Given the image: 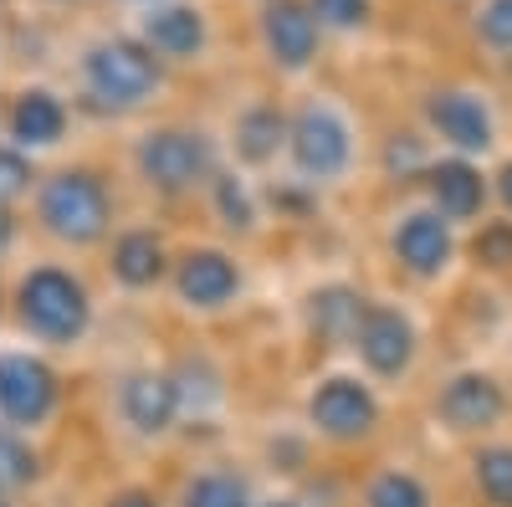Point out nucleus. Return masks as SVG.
<instances>
[{"mask_svg": "<svg viewBox=\"0 0 512 507\" xmlns=\"http://www.w3.org/2000/svg\"><path fill=\"white\" fill-rule=\"evenodd\" d=\"M169 88V67L134 31H98L72 57V103L108 123H144Z\"/></svg>", "mask_w": 512, "mask_h": 507, "instance_id": "nucleus-4", "label": "nucleus"}, {"mask_svg": "<svg viewBox=\"0 0 512 507\" xmlns=\"http://www.w3.org/2000/svg\"><path fill=\"white\" fill-rule=\"evenodd\" d=\"M466 31H472V47L487 62L512 67V0H477L472 16H466Z\"/></svg>", "mask_w": 512, "mask_h": 507, "instance_id": "nucleus-29", "label": "nucleus"}, {"mask_svg": "<svg viewBox=\"0 0 512 507\" xmlns=\"http://www.w3.org/2000/svg\"><path fill=\"white\" fill-rule=\"evenodd\" d=\"M262 487L267 482L256 472V461L236 451H195L164 482L169 507H256Z\"/></svg>", "mask_w": 512, "mask_h": 507, "instance_id": "nucleus-17", "label": "nucleus"}, {"mask_svg": "<svg viewBox=\"0 0 512 507\" xmlns=\"http://www.w3.org/2000/svg\"><path fill=\"white\" fill-rule=\"evenodd\" d=\"M98 507H169V492L159 482H144V477H123L98 497Z\"/></svg>", "mask_w": 512, "mask_h": 507, "instance_id": "nucleus-31", "label": "nucleus"}, {"mask_svg": "<svg viewBox=\"0 0 512 507\" xmlns=\"http://www.w3.org/2000/svg\"><path fill=\"white\" fill-rule=\"evenodd\" d=\"M256 6H267V0H256Z\"/></svg>", "mask_w": 512, "mask_h": 507, "instance_id": "nucleus-36", "label": "nucleus"}, {"mask_svg": "<svg viewBox=\"0 0 512 507\" xmlns=\"http://www.w3.org/2000/svg\"><path fill=\"white\" fill-rule=\"evenodd\" d=\"M369 303V292L349 277H323L308 287V298L297 303V313H303V333L313 338L318 349L328 354H349V338L359 328V313Z\"/></svg>", "mask_w": 512, "mask_h": 507, "instance_id": "nucleus-24", "label": "nucleus"}, {"mask_svg": "<svg viewBox=\"0 0 512 507\" xmlns=\"http://www.w3.org/2000/svg\"><path fill=\"white\" fill-rule=\"evenodd\" d=\"M251 298V262H246V246L221 241V236H180L175 251V272H169V292H164V308L175 313L180 323L210 328V323H226L246 308Z\"/></svg>", "mask_w": 512, "mask_h": 507, "instance_id": "nucleus-7", "label": "nucleus"}, {"mask_svg": "<svg viewBox=\"0 0 512 507\" xmlns=\"http://www.w3.org/2000/svg\"><path fill=\"white\" fill-rule=\"evenodd\" d=\"M420 195L425 205H436L441 216L461 231H472L482 226L497 200H492V164L487 159H466V154H436L431 164H425V175L420 185L410 190Z\"/></svg>", "mask_w": 512, "mask_h": 507, "instance_id": "nucleus-20", "label": "nucleus"}, {"mask_svg": "<svg viewBox=\"0 0 512 507\" xmlns=\"http://www.w3.org/2000/svg\"><path fill=\"white\" fill-rule=\"evenodd\" d=\"M77 103L52 88V82H16L0 98V144H16L36 159H62V149L72 144V129H77Z\"/></svg>", "mask_w": 512, "mask_h": 507, "instance_id": "nucleus-15", "label": "nucleus"}, {"mask_svg": "<svg viewBox=\"0 0 512 507\" xmlns=\"http://www.w3.org/2000/svg\"><path fill=\"white\" fill-rule=\"evenodd\" d=\"M200 216L210 226V236H221V241H236V246H251V241H262L267 226L277 221L272 216V190L262 175H251V169L241 164H221V175L210 180L205 200H200Z\"/></svg>", "mask_w": 512, "mask_h": 507, "instance_id": "nucleus-19", "label": "nucleus"}, {"mask_svg": "<svg viewBox=\"0 0 512 507\" xmlns=\"http://www.w3.org/2000/svg\"><path fill=\"white\" fill-rule=\"evenodd\" d=\"M52 482V451L47 436H26V431H0V497L36 502Z\"/></svg>", "mask_w": 512, "mask_h": 507, "instance_id": "nucleus-25", "label": "nucleus"}, {"mask_svg": "<svg viewBox=\"0 0 512 507\" xmlns=\"http://www.w3.org/2000/svg\"><path fill=\"white\" fill-rule=\"evenodd\" d=\"M344 359L354 369H364L384 395L415 385L420 359H425V323L410 308V298H395V292H369V303L359 313V328L349 338Z\"/></svg>", "mask_w": 512, "mask_h": 507, "instance_id": "nucleus-10", "label": "nucleus"}, {"mask_svg": "<svg viewBox=\"0 0 512 507\" xmlns=\"http://www.w3.org/2000/svg\"><path fill=\"white\" fill-rule=\"evenodd\" d=\"M420 134L436 144V154L492 159L502 144V118L497 103L472 82H441L420 98Z\"/></svg>", "mask_w": 512, "mask_h": 507, "instance_id": "nucleus-14", "label": "nucleus"}, {"mask_svg": "<svg viewBox=\"0 0 512 507\" xmlns=\"http://www.w3.org/2000/svg\"><path fill=\"white\" fill-rule=\"evenodd\" d=\"M425 420L456 441L461 451L512 431V379L507 369H492L482 359H466L436 374V385L425 390Z\"/></svg>", "mask_w": 512, "mask_h": 507, "instance_id": "nucleus-9", "label": "nucleus"}, {"mask_svg": "<svg viewBox=\"0 0 512 507\" xmlns=\"http://www.w3.org/2000/svg\"><path fill=\"white\" fill-rule=\"evenodd\" d=\"M256 507H323L308 487H287V482H267L262 497H256Z\"/></svg>", "mask_w": 512, "mask_h": 507, "instance_id": "nucleus-32", "label": "nucleus"}, {"mask_svg": "<svg viewBox=\"0 0 512 507\" xmlns=\"http://www.w3.org/2000/svg\"><path fill=\"white\" fill-rule=\"evenodd\" d=\"M226 164V144L216 129L195 118H144L123 149V175L149 205L180 210L200 205L210 180Z\"/></svg>", "mask_w": 512, "mask_h": 507, "instance_id": "nucleus-3", "label": "nucleus"}, {"mask_svg": "<svg viewBox=\"0 0 512 507\" xmlns=\"http://www.w3.org/2000/svg\"><path fill=\"white\" fill-rule=\"evenodd\" d=\"M466 262H472L482 277H512V216H492L482 226L466 231Z\"/></svg>", "mask_w": 512, "mask_h": 507, "instance_id": "nucleus-28", "label": "nucleus"}, {"mask_svg": "<svg viewBox=\"0 0 512 507\" xmlns=\"http://www.w3.org/2000/svg\"><path fill=\"white\" fill-rule=\"evenodd\" d=\"M47 175V159H36L16 144H0V210L11 216H31V195Z\"/></svg>", "mask_w": 512, "mask_h": 507, "instance_id": "nucleus-27", "label": "nucleus"}, {"mask_svg": "<svg viewBox=\"0 0 512 507\" xmlns=\"http://www.w3.org/2000/svg\"><path fill=\"white\" fill-rule=\"evenodd\" d=\"M461 472L477 507H512V431L466 446Z\"/></svg>", "mask_w": 512, "mask_h": 507, "instance_id": "nucleus-26", "label": "nucleus"}, {"mask_svg": "<svg viewBox=\"0 0 512 507\" xmlns=\"http://www.w3.org/2000/svg\"><path fill=\"white\" fill-rule=\"evenodd\" d=\"M384 262L395 267L400 282L410 287H441L456 277L466 262V231L451 226L436 205H425L420 195H405L390 216H384Z\"/></svg>", "mask_w": 512, "mask_h": 507, "instance_id": "nucleus-11", "label": "nucleus"}, {"mask_svg": "<svg viewBox=\"0 0 512 507\" xmlns=\"http://www.w3.org/2000/svg\"><path fill=\"white\" fill-rule=\"evenodd\" d=\"M128 31H134L169 72L200 67L210 57V47H216V26H210L200 0H139Z\"/></svg>", "mask_w": 512, "mask_h": 507, "instance_id": "nucleus-18", "label": "nucleus"}, {"mask_svg": "<svg viewBox=\"0 0 512 507\" xmlns=\"http://www.w3.org/2000/svg\"><path fill=\"white\" fill-rule=\"evenodd\" d=\"M507 379H512V359H507Z\"/></svg>", "mask_w": 512, "mask_h": 507, "instance_id": "nucleus-35", "label": "nucleus"}, {"mask_svg": "<svg viewBox=\"0 0 512 507\" xmlns=\"http://www.w3.org/2000/svg\"><path fill=\"white\" fill-rule=\"evenodd\" d=\"M175 251H180V236H169L164 221L154 216H128L108 246L98 251V282L123 303H154L169 292V272H175Z\"/></svg>", "mask_w": 512, "mask_h": 507, "instance_id": "nucleus-13", "label": "nucleus"}, {"mask_svg": "<svg viewBox=\"0 0 512 507\" xmlns=\"http://www.w3.org/2000/svg\"><path fill=\"white\" fill-rule=\"evenodd\" d=\"M287 108L282 98H251L241 103L226 129H221V144H226V159L251 169V175H282V154H287Z\"/></svg>", "mask_w": 512, "mask_h": 507, "instance_id": "nucleus-21", "label": "nucleus"}, {"mask_svg": "<svg viewBox=\"0 0 512 507\" xmlns=\"http://www.w3.org/2000/svg\"><path fill=\"white\" fill-rule=\"evenodd\" d=\"M297 426L313 436L323 456H374L390 431V395L349 359L323 364L297 395Z\"/></svg>", "mask_w": 512, "mask_h": 507, "instance_id": "nucleus-6", "label": "nucleus"}, {"mask_svg": "<svg viewBox=\"0 0 512 507\" xmlns=\"http://www.w3.org/2000/svg\"><path fill=\"white\" fill-rule=\"evenodd\" d=\"M359 169H364V129H359L354 108L323 88L297 93L287 108L282 175H272V180H287L323 200L333 190H349Z\"/></svg>", "mask_w": 512, "mask_h": 507, "instance_id": "nucleus-5", "label": "nucleus"}, {"mask_svg": "<svg viewBox=\"0 0 512 507\" xmlns=\"http://www.w3.org/2000/svg\"><path fill=\"white\" fill-rule=\"evenodd\" d=\"M169 379H175V395H180V415H185V436L200 426H221L236 390H231V374L226 364L210 354V349H180L164 359Z\"/></svg>", "mask_w": 512, "mask_h": 507, "instance_id": "nucleus-22", "label": "nucleus"}, {"mask_svg": "<svg viewBox=\"0 0 512 507\" xmlns=\"http://www.w3.org/2000/svg\"><path fill=\"white\" fill-rule=\"evenodd\" d=\"M98 287L103 282L88 262L31 246L26 257L0 267V333L11 344L72 359L98 338V323H103Z\"/></svg>", "mask_w": 512, "mask_h": 507, "instance_id": "nucleus-1", "label": "nucleus"}, {"mask_svg": "<svg viewBox=\"0 0 512 507\" xmlns=\"http://www.w3.org/2000/svg\"><path fill=\"white\" fill-rule=\"evenodd\" d=\"M26 221H31V246L77 262H98L108 236L128 221L118 175H108L93 159H52L31 195Z\"/></svg>", "mask_w": 512, "mask_h": 507, "instance_id": "nucleus-2", "label": "nucleus"}, {"mask_svg": "<svg viewBox=\"0 0 512 507\" xmlns=\"http://www.w3.org/2000/svg\"><path fill=\"white\" fill-rule=\"evenodd\" d=\"M251 36H256L262 67L282 82H308L323 57V41H328V31L318 26L308 0H267V6H256Z\"/></svg>", "mask_w": 512, "mask_h": 507, "instance_id": "nucleus-16", "label": "nucleus"}, {"mask_svg": "<svg viewBox=\"0 0 512 507\" xmlns=\"http://www.w3.org/2000/svg\"><path fill=\"white\" fill-rule=\"evenodd\" d=\"M134 6H139V0H134Z\"/></svg>", "mask_w": 512, "mask_h": 507, "instance_id": "nucleus-37", "label": "nucleus"}, {"mask_svg": "<svg viewBox=\"0 0 512 507\" xmlns=\"http://www.w3.org/2000/svg\"><path fill=\"white\" fill-rule=\"evenodd\" d=\"M103 420L108 431L139 456H164L175 441H185L180 395L164 359H128L108 369L103 379Z\"/></svg>", "mask_w": 512, "mask_h": 507, "instance_id": "nucleus-8", "label": "nucleus"}, {"mask_svg": "<svg viewBox=\"0 0 512 507\" xmlns=\"http://www.w3.org/2000/svg\"><path fill=\"white\" fill-rule=\"evenodd\" d=\"M328 36H359L374 21V0H308Z\"/></svg>", "mask_w": 512, "mask_h": 507, "instance_id": "nucleus-30", "label": "nucleus"}, {"mask_svg": "<svg viewBox=\"0 0 512 507\" xmlns=\"http://www.w3.org/2000/svg\"><path fill=\"white\" fill-rule=\"evenodd\" d=\"M349 507H441V487L410 456H369L354 477Z\"/></svg>", "mask_w": 512, "mask_h": 507, "instance_id": "nucleus-23", "label": "nucleus"}, {"mask_svg": "<svg viewBox=\"0 0 512 507\" xmlns=\"http://www.w3.org/2000/svg\"><path fill=\"white\" fill-rule=\"evenodd\" d=\"M492 200H497V216H512V154L492 164Z\"/></svg>", "mask_w": 512, "mask_h": 507, "instance_id": "nucleus-33", "label": "nucleus"}, {"mask_svg": "<svg viewBox=\"0 0 512 507\" xmlns=\"http://www.w3.org/2000/svg\"><path fill=\"white\" fill-rule=\"evenodd\" d=\"M72 405L67 364L47 349L0 344V431L52 436Z\"/></svg>", "mask_w": 512, "mask_h": 507, "instance_id": "nucleus-12", "label": "nucleus"}, {"mask_svg": "<svg viewBox=\"0 0 512 507\" xmlns=\"http://www.w3.org/2000/svg\"><path fill=\"white\" fill-rule=\"evenodd\" d=\"M0 507H36V502H16V497H0Z\"/></svg>", "mask_w": 512, "mask_h": 507, "instance_id": "nucleus-34", "label": "nucleus"}]
</instances>
